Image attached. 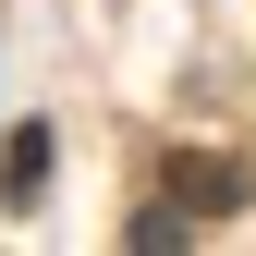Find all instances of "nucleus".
I'll return each instance as SVG.
<instances>
[{"instance_id": "f257e3e1", "label": "nucleus", "mask_w": 256, "mask_h": 256, "mask_svg": "<svg viewBox=\"0 0 256 256\" xmlns=\"http://www.w3.org/2000/svg\"><path fill=\"white\" fill-rule=\"evenodd\" d=\"M171 183H183V208H208V220H220V208H244V171H232V158H183Z\"/></svg>"}, {"instance_id": "f03ea898", "label": "nucleus", "mask_w": 256, "mask_h": 256, "mask_svg": "<svg viewBox=\"0 0 256 256\" xmlns=\"http://www.w3.org/2000/svg\"><path fill=\"white\" fill-rule=\"evenodd\" d=\"M37 183H49V146H37V134H12V171H0V196H12V208H37Z\"/></svg>"}]
</instances>
